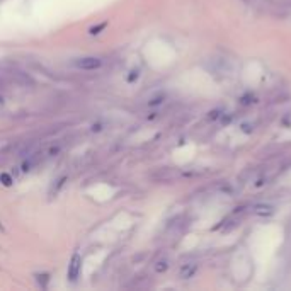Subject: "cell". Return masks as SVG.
<instances>
[{
    "mask_svg": "<svg viewBox=\"0 0 291 291\" xmlns=\"http://www.w3.org/2000/svg\"><path fill=\"white\" fill-rule=\"evenodd\" d=\"M77 68L80 70H97L102 65L101 58H96V56H86V58H80L75 62Z\"/></svg>",
    "mask_w": 291,
    "mask_h": 291,
    "instance_id": "1",
    "label": "cell"
},
{
    "mask_svg": "<svg viewBox=\"0 0 291 291\" xmlns=\"http://www.w3.org/2000/svg\"><path fill=\"white\" fill-rule=\"evenodd\" d=\"M80 267H82V257L78 254H75L68 264V279L72 281V283L77 281L78 274H80Z\"/></svg>",
    "mask_w": 291,
    "mask_h": 291,
    "instance_id": "2",
    "label": "cell"
},
{
    "mask_svg": "<svg viewBox=\"0 0 291 291\" xmlns=\"http://www.w3.org/2000/svg\"><path fill=\"white\" fill-rule=\"evenodd\" d=\"M153 177H155V179H158V181H165V182H169V181L177 179V177H179V172L174 171V169H162V171L158 172V174H155Z\"/></svg>",
    "mask_w": 291,
    "mask_h": 291,
    "instance_id": "3",
    "label": "cell"
},
{
    "mask_svg": "<svg viewBox=\"0 0 291 291\" xmlns=\"http://www.w3.org/2000/svg\"><path fill=\"white\" fill-rule=\"evenodd\" d=\"M14 77H16V80H17V82H21L22 86H32V84H34V82H32V78H31L27 73L16 72V73H14Z\"/></svg>",
    "mask_w": 291,
    "mask_h": 291,
    "instance_id": "4",
    "label": "cell"
},
{
    "mask_svg": "<svg viewBox=\"0 0 291 291\" xmlns=\"http://www.w3.org/2000/svg\"><path fill=\"white\" fill-rule=\"evenodd\" d=\"M196 269H198L196 266H184V267L181 269V278H184V279L191 278V276H194Z\"/></svg>",
    "mask_w": 291,
    "mask_h": 291,
    "instance_id": "5",
    "label": "cell"
},
{
    "mask_svg": "<svg viewBox=\"0 0 291 291\" xmlns=\"http://www.w3.org/2000/svg\"><path fill=\"white\" fill-rule=\"evenodd\" d=\"M167 269H169V262H167V261H158L157 264H155V271H157L158 274L165 273Z\"/></svg>",
    "mask_w": 291,
    "mask_h": 291,
    "instance_id": "6",
    "label": "cell"
},
{
    "mask_svg": "<svg viewBox=\"0 0 291 291\" xmlns=\"http://www.w3.org/2000/svg\"><path fill=\"white\" fill-rule=\"evenodd\" d=\"M106 26H107V22H101L99 26H94V27H91V34L92 36H96V34H99V31H102V29H106Z\"/></svg>",
    "mask_w": 291,
    "mask_h": 291,
    "instance_id": "7",
    "label": "cell"
},
{
    "mask_svg": "<svg viewBox=\"0 0 291 291\" xmlns=\"http://www.w3.org/2000/svg\"><path fill=\"white\" fill-rule=\"evenodd\" d=\"M0 182H2V184L4 186H12V179H11V176H9V174H6V172H4V174H0Z\"/></svg>",
    "mask_w": 291,
    "mask_h": 291,
    "instance_id": "8",
    "label": "cell"
},
{
    "mask_svg": "<svg viewBox=\"0 0 291 291\" xmlns=\"http://www.w3.org/2000/svg\"><path fill=\"white\" fill-rule=\"evenodd\" d=\"M271 210L269 206H259V208H257V213H261V215H269L271 213Z\"/></svg>",
    "mask_w": 291,
    "mask_h": 291,
    "instance_id": "9",
    "label": "cell"
},
{
    "mask_svg": "<svg viewBox=\"0 0 291 291\" xmlns=\"http://www.w3.org/2000/svg\"><path fill=\"white\" fill-rule=\"evenodd\" d=\"M163 101V96H158V97H155V99H152L148 102L150 106H157V104H160V102Z\"/></svg>",
    "mask_w": 291,
    "mask_h": 291,
    "instance_id": "10",
    "label": "cell"
},
{
    "mask_svg": "<svg viewBox=\"0 0 291 291\" xmlns=\"http://www.w3.org/2000/svg\"><path fill=\"white\" fill-rule=\"evenodd\" d=\"M135 78H138V70H135V72H131V75L128 77V82H133Z\"/></svg>",
    "mask_w": 291,
    "mask_h": 291,
    "instance_id": "11",
    "label": "cell"
},
{
    "mask_svg": "<svg viewBox=\"0 0 291 291\" xmlns=\"http://www.w3.org/2000/svg\"><path fill=\"white\" fill-rule=\"evenodd\" d=\"M2 102H4V97H2V96H0V104H2Z\"/></svg>",
    "mask_w": 291,
    "mask_h": 291,
    "instance_id": "12",
    "label": "cell"
}]
</instances>
